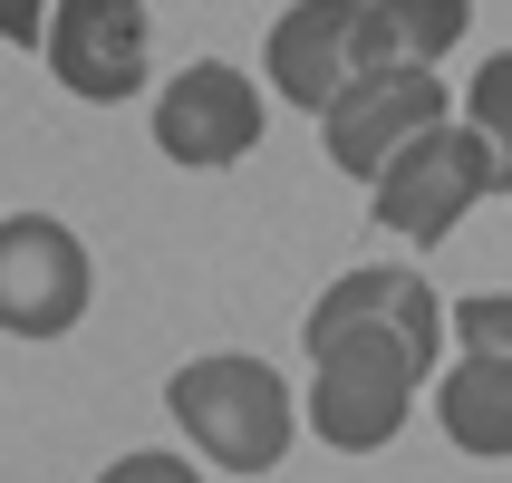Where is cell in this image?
Listing matches in <instances>:
<instances>
[{
  "instance_id": "cell-1",
  "label": "cell",
  "mask_w": 512,
  "mask_h": 483,
  "mask_svg": "<svg viewBox=\"0 0 512 483\" xmlns=\"http://www.w3.org/2000/svg\"><path fill=\"white\" fill-rule=\"evenodd\" d=\"M455 310L426 290V271L368 261L310 300V435L339 455H377L406 426Z\"/></svg>"
},
{
  "instance_id": "cell-2",
  "label": "cell",
  "mask_w": 512,
  "mask_h": 483,
  "mask_svg": "<svg viewBox=\"0 0 512 483\" xmlns=\"http://www.w3.org/2000/svg\"><path fill=\"white\" fill-rule=\"evenodd\" d=\"M165 416L184 426L203 464L223 474H271L300 435V397L271 358H242V348H213V358H184L165 377Z\"/></svg>"
},
{
  "instance_id": "cell-3",
  "label": "cell",
  "mask_w": 512,
  "mask_h": 483,
  "mask_svg": "<svg viewBox=\"0 0 512 483\" xmlns=\"http://www.w3.org/2000/svg\"><path fill=\"white\" fill-rule=\"evenodd\" d=\"M484 194H503V165H493V145L474 136L464 116H445V126H426L397 165L377 174V223L426 252V242H445Z\"/></svg>"
},
{
  "instance_id": "cell-4",
  "label": "cell",
  "mask_w": 512,
  "mask_h": 483,
  "mask_svg": "<svg viewBox=\"0 0 512 483\" xmlns=\"http://www.w3.org/2000/svg\"><path fill=\"white\" fill-rule=\"evenodd\" d=\"M87 242L58 213H0V329L10 339H68L87 319Z\"/></svg>"
},
{
  "instance_id": "cell-5",
  "label": "cell",
  "mask_w": 512,
  "mask_h": 483,
  "mask_svg": "<svg viewBox=\"0 0 512 483\" xmlns=\"http://www.w3.org/2000/svg\"><path fill=\"white\" fill-rule=\"evenodd\" d=\"M261 87L232 68V58H194V68H174L165 97H155V145H165L184 174H213V165H242L261 145Z\"/></svg>"
},
{
  "instance_id": "cell-6",
  "label": "cell",
  "mask_w": 512,
  "mask_h": 483,
  "mask_svg": "<svg viewBox=\"0 0 512 483\" xmlns=\"http://www.w3.org/2000/svg\"><path fill=\"white\" fill-rule=\"evenodd\" d=\"M445 87H435V68H377V78L339 87V107L319 116V145H329V165L339 174H387L406 155V145L426 136V126H445Z\"/></svg>"
},
{
  "instance_id": "cell-7",
  "label": "cell",
  "mask_w": 512,
  "mask_h": 483,
  "mask_svg": "<svg viewBox=\"0 0 512 483\" xmlns=\"http://www.w3.org/2000/svg\"><path fill=\"white\" fill-rule=\"evenodd\" d=\"M368 0H290L281 20H271V39H261V58H271V87H281L290 107L329 116L339 107V87L368 78Z\"/></svg>"
},
{
  "instance_id": "cell-8",
  "label": "cell",
  "mask_w": 512,
  "mask_h": 483,
  "mask_svg": "<svg viewBox=\"0 0 512 483\" xmlns=\"http://www.w3.org/2000/svg\"><path fill=\"white\" fill-rule=\"evenodd\" d=\"M39 49H49V68H58L68 97L116 107V97L145 87V58H155V39H145V0H58Z\"/></svg>"
},
{
  "instance_id": "cell-9",
  "label": "cell",
  "mask_w": 512,
  "mask_h": 483,
  "mask_svg": "<svg viewBox=\"0 0 512 483\" xmlns=\"http://www.w3.org/2000/svg\"><path fill=\"white\" fill-rule=\"evenodd\" d=\"M435 416H445V435H455L464 455H512V368L503 358H484V348H464L455 368H445V387H435Z\"/></svg>"
},
{
  "instance_id": "cell-10",
  "label": "cell",
  "mask_w": 512,
  "mask_h": 483,
  "mask_svg": "<svg viewBox=\"0 0 512 483\" xmlns=\"http://www.w3.org/2000/svg\"><path fill=\"white\" fill-rule=\"evenodd\" d=\"M368 10L387 29V49H397V68H435L474 29V0H368Z\"/></svg>"
},
{
  "instance_id": "cell-11",
  "label": "cell",
  "mask_w": 512,
  "mask_h": 483,
  "mask_svg": "<svg viewBox=\"0 0 512 483\" xmlns=\"http://www.w3.org/2000/svg\"><path fill=\"white\" fill-rule=\"evenodd\" d=\"M464 126L493 145V165H503V184H512V49H493L484 68H474V97H464Z\"/></svg>"
},
{
  "instance_id": "cell-12",
  "label": "cell",
  "mask_w": 512,
  "mask_h": 483,
  "mask_svg": "<svg viewBox=\"0 0 512 483\" xmlns=\"http://www.w3.org/2000/svg\"><path fill=\"white\" fill-rule=\"evenodd\" d=\"M455 339L512 368V290H484V300H464V310H455Z\"/></svg>"
},
{
  "instance_id": "cell-13",
  "label": "cell",
  "mask_w": 512,
  "mask_h": 483,
  "mask_svg": "<svg viewBox=\"0 0 512 483\" xmlns=\"http://www.w3.org/2000/svg\"><path fill=\"white\" fill-rule=\"evenodd\" d=\"M97 483H203V474H194L184 455H165V445H136V455H116Z\"/></svg>"
},
{
  "instance_id": "cell-14",
  "label": "cell",
  "mask_w": 512,
  "mask_h": 483,
  "mask_svg": "<svg viewBox=\"0 0 512 483\" xmlns=\"http://www.w3.org/2000/svg\"><path fill=\"white\" fill-rule=\"evenodd\" d=\"M49 10H58V0H0V39H20V49L49 39Z\"/></svg>"
}]
</instances>
